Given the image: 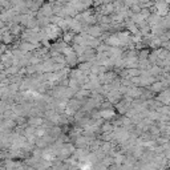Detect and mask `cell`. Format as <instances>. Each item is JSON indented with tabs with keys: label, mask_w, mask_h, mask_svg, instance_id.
<instances>
[{
	"label": "cell",
	"mask_w": 170,
	"mask_h": 170,
	"mask_svg": "<svg viewBox=\"0 0 170 170\" xmlns=\"http://www.w3.org/2000/svg\"><path fill=\"white\" fill-rule=\"evenodd\" d=\"M163 1H166V3H170V0H163Z\"/></svg>",
	"instance_id": "1"
}]
</instances>
